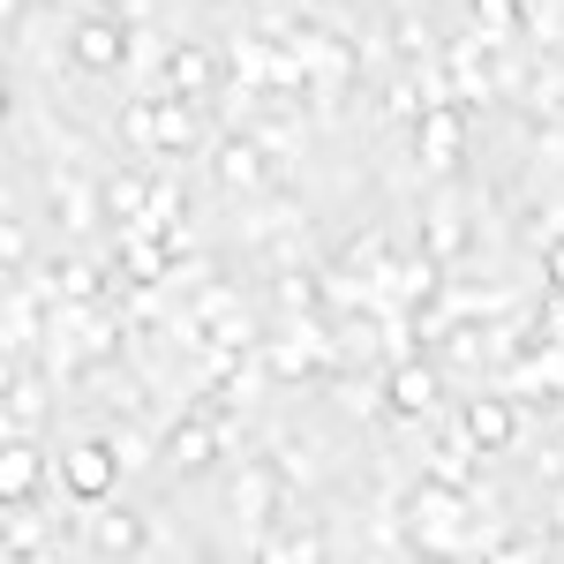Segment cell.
Masks as SVG:
<instances>
[{
	"label": "cell",
	"instance_id": "1",
	"mask_svg": "<svg viewBox=\"0 0 564 564\" xmlns=\"http://www.w3.org/2000/svg\"><path fill=\"white\" fill-rule=\"evenodd\" d=\"M226 436H234V422L218 414V406H181L174 422H166V467H181V475H204L218 452H226Z\"/></svg>",
	"mask_w": 564,
	"mask_h": 564
},
{
	"label": "cell",
	"instance_id": "2",
	"mask_svg": "<svg viewBox=\"0 0 564 564\" xmlns=\"http://www.w3.org/2000/svg\"><path fill=\"white\" fill-rule=\"evenodd\" d=\"M121 444L113 436H84V444H68L61 452V489L76 497V505H106L113 497V481H121Z\"/></svg>",
	"mask_w": 564,
	"mask_h": 564
},
{
	"label": "cell",
	"instance_id": "3",
	"mask_svg": "<svg viewBox=\"0 0 564 564\" xmlns=\"http://www.w3.org/2000/svg\"><path fill=\"white\" fill-rule=\"evenodd\" d=\"M384 406H391V422H430L436 406H444V369H436L430 354L391 361L384 369Z\"/></svg>",
	"mask_w": 564,
	"mask_h": 564
},
{
	"label": "cell",
	"instance_id": "4",
	"mask_svg": "<svg viewBox=\"0 0 564 564\" xmlns=\"http://www.w3.org/2000/svg\"><path fill=\"white\" fill-rule=\"evenodd\" d=\"M406 135H414V166L430 181L459 174V159H467V113H459V106H430Z\"/></svg>",
	"mask_w": 564,
	"mask_h": 564
},
{
	"label": "cell",
	"instance_id": "5",
	"mask_svg": "<svg viewBox=\"0 0 564 564\" xmlns=\"http://www.w3.org/2000/svg\"><path fill=\"white\" fill-rule=\"evenodd\" d=\"M279 489H286V475H279L271 459H257V467H241V481H234V520H241V534H249V550H257L263 534H271V512H279Z\"/></svg>",
	"mask_w": 564,
	"mask_h": 564
},
{
	"label": "cell",
	"instance_id": "6",
	"mask_svg": "<svg viewBox=\"0 0 564 564\" xmlns=\"http://www.w3.org/2000/svg\"><path fill=\"white\" fill-rule=\"evenodd\" d=\"M212 174L226 181V188H241V196H257V188H271V151H263L249 129H234V135L212 143Z\"/></svg>",
	"mask_w": 564,
	"mask_h": 564
},
{
	"label": "cell",
	"instance_id": "7",
	"mask_svg": "<svg viewBox=\"0 0 564 564\" xmlns=\"http://www.w3.org/2000/svg\"><path fill=\"white\" fill-rule=\"evenodd\" d=\"M159 76H166V90H174V98H196V106H204V98H212L234 68H226V53H218V45H174Z\"/></svg>",
	"mask_w": 564,
	"mask_h": 564
},
{
	"label": "cell",
	"instance_id": "8",
	"mask_svg": "<svg viewBox=\"0 0 564 564\" xmlns=\"http://www.w3.org/2000/svg\"><path fill=\"white\" fill-rule=\"evenodd\" d=\"M31 286H39L45 302H106V271L90 257H45L31 271Z\"/></svg>",
	"mask_w": 564,
	"mask_h": 564
},
{
	"label": "cell",
	"instance_id": "9",
	"mask_svg": "<svg viewBox=\"0 0 564 564\" xmlns=\"http://www.w3.org/2000/svg\"><path fill=\"white\" fill-rule=\"evenodd\" d=\"M68 45H76V61H84L90 76H113V68H129V45H135V31H129V23H113V15H84Z\"/></svg>",
	"mask_w": 564,
	"mask_h": 564
},
{
	"label": "cell",
	"instance_id": "10",
	"mask_svg": "<svg viewBox=\"0 0 564 564\" xmlns=\"http://www.w3.org/2000/svg\"><path fill=\"white\" fill-rule=\"evenodd\" d=\"M196 113H204L196 98H174V90L159 98V159H204V143H218Z\"/></svg>",
	"mask_w": 564,
	"mask_h": 564
},
{
	"label": "cell",
	"instance_id": "11",
	"mask_svg": "<svg viewBox=\"0 0 564 564\" xmlns=\"http://www.w3.org/2000/svg\"><path fill=\"white\" fill-rule=\"evenodd\" d=\"M84 550L90 557H143V550H159V527L135 520V512H98L84 527Z\"/></svg>",
	"mask_w": 564,
	"mask_h": 564
},
{
	"label": "cell",
	"instance_id": "12",
	"mask_svg": "<svg viewBox=\"0 0 564 564\" xmlns=\"http://www.w3.org/2000/svg\"><path fill=\"white\" fill-rule=\"evenodd\" d=\"M459 422H467V436H475L481 459H489V452H505V444L520 436V399H512V391H481Z\"/></svg>",
	"mask_w": 564,
	"mask_h": 564
},
{
	"label": "cell",
	"instance_id": "13",
	"mask_svg": "<svg viewBox=\"0 0 564 564\" xmlns=\"http://www.w3.org/2000/svg\"><path fill=\"white\" fill-rule=\"evenodd\" d=\"M45 188H53V218H61V226H68L76 241H84L90 226L106 218V188H90V181H84V174H68V166L45 181Z\"/></svg>",
	"mask_w": 564,
	"mask_h": 564
},
{
	"label": "cell",
	"instance_id": "14",
	"mask_svg": "<svg viewBox=\"0 0 564 564\" xmlns=\"http://www.w3.org/2000/svg\"><path fill=\"white\" fill-rule=\"evenodd\" d=\"M324 302H332V279H324L316 263H286V271L271 279V308H279V316H324Z\"/></svg>",
	"mask_w": 564,
	"mask_h": 564
},
{
	"label": "cell",
	"instance_id": "15",
	"mask_svg": "<svg viewBox=\"0 0 564 564\" xmlns=\"http://www.w3.org/2000/svg\"><path fill=\"white\" fill-rule=\"evenodd\" d=\"M475 459H481V444L467 436V422H444V436L430 444V475H436V481H459V489H475Z\"/></svg>",
	"mask_w": 564,
	"mask_h": 564
},
{
	"label": "cell",
	"instance_id": "16",
	"mask_svg": "<svg viewBox=\"0 0 564 564\" xmlns=\"http://www.w3.org/2000/svg\"><path fill=\"white\" fill-rule=\"evenodd\" d=\"M45 406H53V391H45V377L23 361L15 377H8V436H23V430H39L45 422Z\"/></svg>",
	"mask_w": 564,
	"mask_h": 564
},
{
	"label": "cell",
	"instance_id": "17",
	"mask_svg": "<svg viewBox=\"0 0 564 564\" xmlns=\"http://www.w3.org/2000/svg\"><path fill=\"white\" fill-rule=\"evenodd\" d=\"M422 257H436V263H459L467 257V218L452 212V204H430L422 212V241H414Z\"/></svg>",
	"mask_w": 564,
	"mask_h": 564
},
{
	"label": "cell",
	"instance_id": "18",
	"mask_svg": "<svg viewBox=\"0 0 564 564\" xmlns=\"http://www.w3.org/2000/svg\"><path fill=\"white\" fill-rule=\"evenodd\" d=\"M0 550H8V557H39L45 550V512L31 497H8V512H0Z\"/></svg>",
	"mask_w": 564,
	"mask_h": 564
},
{
	"label": "cell",
	"instance_id": "19",
	"mask_svg": "<svg viewBox=\"0 0 564 564\" xmlns=\"http://www.w3.org/2000/svg\"><path fill=\"white\" fill-rule=\"evenodd\" d=\"M263 459H271L279 475L294 481V489H302V481H316V475H324V452H316L308 436H286V430H271V436H263Z\"/></svg>",
	"mask_w": 564,
	"mask_h": 564
},
{
	"label": "cell",
	"instance_id": "20",
	"mask_svg": "<svg viewBox=\"0 0 564 564\" xmlns=\"http://www.w3.org/2000/svg\"><path fill=\"white\" fill-rule=\"evenodd\" d=\"M98 188H106V218H113V226H135V218L151 212V188H159V174H106Z\"/></svg>",
	"mask_w": 564,
	"mask_h": 564
},
{
	"label": "cell",
	"instance_id": "21",
	"mask_svg": "<svg viewBox=\"0 0 564 564\" xmlns=\"http://www.w3.org/2000/svg\"><path fill=\"white\" fill-rule=\"evenodd\" d=\"M520 106L534 121H564V61H542V53H534V76H527Z\"/></svg>",
	"mask_w": 564,
	"mask_h": 564
},
{
	"label": "cell",
	"instance_id": "22",
	"mask_svg": "<svg viewBox=\"0 0 564 564\" xmlns=\"http://www.w3.org/2000/svg\"><path fill=\"white\" fill-rule=\"evenodd\" d=\"M257 557L263 564H324V534H316V527H286V534L271 527L257 542Z\"/></svg>",
	"mask_w": 564,
	"mask_h": 564
},
{
	"label": "cell",
	"instance_id": "23",
	"mask_svg": "<svg viewBox=\"0 0 564 564\" xmlns=\"http://www.w3.org/2000/svg\"><path fill=\"white\" fill-rule=\"evenodd\" d=\"M39 475H45V459L23 444V436H8V444H0V497H31Z\"/></svg>",
	"mask_w": 564,
	"mask_h": 564
},
{
	"label": "cell",
	"instance_id": "24",
	"mask_svg": "<svg viewBox=\"0 0 564 564\" xmlns=\"http://www.w3.org/2000/svg\"><path fill=\"white\" fill-rule=\"evenodd\" d=\"M475 31L489 45H512L527 31V0H475Z\"/></svg>",
	"mask_w": 564,
	"mask_h": 564
},
{
	"label": "cell",
	"instance_id": "25",
	"mask_svg": "<svg viewBox=\"0 0 564 564\" xmlns=\"http://www.w3.org/2000/svg\"><path fill=\"white\" fill-rule=\"evenodd\" d=\"M384 39H391V61H399V68H422V61H436V39H430V23H422V15H399Z\"/></svg>",
	"mask_w": 564,
	"mask_h": 564
},
{
	"label": "cell",
	"instance_id": "26",
	"mask_svg": "<svg viewBox=\"0 0 564 564\" xmlns=\"http://www.w3.org/2000/svg\"><path fill=\"white\" fill-rule=\"evenodd\" d=\"M121 143L143 151V159H159V98H129L121 106Z\"/></svg>",
	"mask_w": 564,
	"mask_h": 564
},
{
	"label": "cell",
	"instance_id": "27",
	"mask_svg": "<svg viewBox=\"0 0 564 564\" xmlns=\"http://www.w3.org/2000/svg\"><path fill=\"white\" fill-rule=\"evenodd\" d=\"M527 31H534L542 61H557L564 53V0H527Z\"/></svg>",
	"mask_w": 564,
	"mask_h": 564
},
{
	"label": "cell",
	"instance_id": "28",
	"mask_svg": "<svg viewBox=\"0 0 564 564\" xmlns=\"http://www.w3.org/2000/svg\"><path fill=\"white\" fill-rule=\"evenodd\" d=\"M534 332H542V339H557V347H564V294H550V302H542V316H534Z\"/></svg>",
	"mask_w": 564,
	"mask_h": 564
},
{
	"label": "cell",
	"instance_id": "29",
	"mask_svg": "<svg viewBox=\"0 0 564 564\" xmlns=\"http://www.w3.org/2000/svg\"><path fill=\"white\" fill-rule=\"evenodd\" d=\"M542 279H550V294H564V234L542 249Z\"/></svg>",
	"mask_w": 564,
	"mask_h": 564
},
{
	"label": "cell",
	"instance_id": "30",
	"mask_svg": "<svg viewBox=\"0 0 564 564\" xmlns=\"http://www.w3.org/2000/svg\"><path fill=\"white\" fill-rule=\"evenodd\" d=\"M23 249H31V241H23V218H8V226H0V257L23 263Z\"/></svg>",
	"mask_w": 564,
	"mask_h": 564
},
{
	"label": "cell",
	"instance_id": "31",
	"mask_svg": "<svg viewBox=\"0 0 564 564\" xmlns=\"http://www.w3.org/2000/svg\"><path fill=\"white\" fill-rule=\"evenodd\" d=\"M550 527H564V481H557V505H550Z\"/></svg>",
	"mask_w": 564,
	"mask_h": 564
},
{
	"label": "cell",
	"instance_id": "32",
	"mask_svg": "<svg viewBox=\"0 0 564 564\" xmlns=\"http://www.w3.org/2000/svg\"><path fill=\"white\" fill-rule=\"evenodd\" d=\"M550 550H557V557H564V527H550Z\"/></svg>",
	"mask_w": 564,
	"mask_h": 564
},
{
	"label": "cell",
	"instance_id": "33",
	"mask_svg": "<svg viewBox=\"0 0 564 564\" xmlns=\"http://www.w3.org/2000/svg\"><path fill=\"white\" fill-rule=\"evenodd\" d=\"M76 8H84V0H76Z\"/></svg>",
	"mask_w": 564,
	"mask_h": 564
}]
</instances>
